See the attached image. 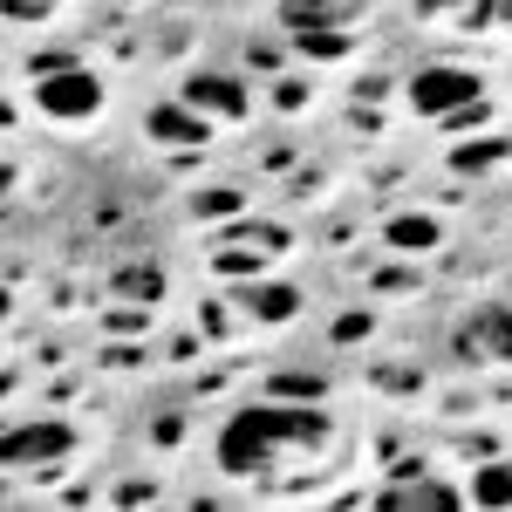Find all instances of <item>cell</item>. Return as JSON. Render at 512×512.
Here are the masks:
<instances>
[{
    "mask_svg": "<svg viewBox=\"0 0 512 512\" xmlns=\"http://www.w3.org/2000/svg\"><path fill=\"white\" fill-rule=\"evenodd\" d=\"M328 424H321V410H274V403H260V410H239L233 424L219 431V465L233 478H260L274 472L287 451H315Z\"/></svg>",
    "mask_w": 512,
    "mask_h": 512,
    "instance_id": "6da1fadb",
    "label": "cell"
},
{
    "mask_svg": "<svg viewBox=\"0 0 512 512\" xmlns=\"http://www.w3.org/2000/svg\"><path fill=\"white\" fill-rule=\"evenodd\" d=\"M478 96H485V82L458 62H424L410 76V110L417 117H465V110H478Z\"/></svg>",
    "mask_w": 512,
    "mask_h": 512,
    "instance_id": "7a4b0ae2",
    "label": "cell"
},
{
    "mask_svg": "<svg viewBox=\"0 0 512 512\" xmlns=\"http://www.w3.org/2000/svg\"><path fill=\"white\" fill-rule=\"evenodd\" d=\"M35 103H41V117H55V123H82L103 110V82L89 76V69H69V62H41Z\"/></svg>",
    "mask_w": 512,
    "mask_h": 512,
    "instance_id": "3957f363",
    "label": "cell"
},
{
    "mask_svg": "<svg viewBox=\"0 0 512 512\" xmlns=\"http://www.w3.org/2000/svg\"><path fill=\"white\" fill-rule=\"evenodd\" d=\"M69 444H76V431H69L62 417H41V424H14L7 444H0V458H7V472H28V465L69 458Z\"/></svg>",
    "mask_w": 512,
    "mask_h": 512,
    "instance_id": "277c9868",
    "label": "cell"
},
{
    "mask_svg": "<svg viewBox=\"0 0 512 512\" xmlns=\"http://www.w3.org/2000/svg\"><path fill=\"white\" fill-rule=\"evenodd\" d=\"M465 499H472V492H458V485H444V478H390V485L376 492V506H383V512H417V506L458 512Z\"/></svg>",
    "mask_w": 512,
    "mask_h": 512,
    "instance_id": "5b68a950",
    "label": "cell"
},
{
    "mask_svg": "<svg viewBox=\"0 0 512 512\" xmlns=\"http://www.w3.org/2000/svg\"><path fill=\"white\" fill-rule=\"evenodd\" d=\"M185 103H192L198 117H246V89H239L233 76H192L185 82Z\"/></svg>",
    "mask_w": 512,
    "mask_h": 512,
    "instance_id": "8992f818",
    "label": "cell"
},
{
    "mask_svg": "<svg viewBox=\"0 0 512 512\" xmlns=\"http://www.w3.org/2000/svg\"><path fill=\"white\" fill-rule=\"evenodd\" d=\"M151 137H164V144H205L212 117H198L192 103H164L158 117H151Z\"/></svg>",
    "mask_w": 512,
    "mask_h": 512,
    "instance_id": "52a82bcc",
    "label": "cell"
},
{
    "mask_svg": "<svg viewBox=\"0 0 512 512\" xmlns=\"http://www.w3.org/2000/svg\"><path fill=\"white\" fill-rule=\"evenodd\" d=\"M472 349L485 355V362H512V308H478Z\"/></svg>",
    "mask_w": 512,
    "mask_h": 512,
    "instance_id": "ba28073f",
    "label": "cell"
},
{
    "mask_svg": "<svg viewBox=\"0 0 512 512\" xmlns=\"http://www.w3.org/2000/svg\"><path fill=\"white\" fill-rule=\"evenodd\" d=\"M246 308H253L260 321H287L294 308H301V294H294V287H253V294H246Z\"/></svg>",
    "mask_w": 512,
    "mask_h": 512,
    "instance_id": "9c48e42d",
    "label": "cell"
},
{
    "mask_svg": "<svg viewBox=\"0 0 512 512\" xmlns=\"http://www.w3.org/2000/svg\"><path fill=\"white\" fill-rule=\"evenodd\" d=\"M472 499L478 506H512V465H485L472 478Z\"/></svg>",
    "mask_w": 512,
    "mask_h": 512,
    "instance_id": "30bf717a",
    "label": "cell"
},
{
    "mask_svg": "<svg viewBox=\"0 0 512 512\" xmlns=\"http://www.w3.org/2000/svg\"><path fill=\"white\" fill-rule=\"evenodd\" d=\"M390 246H403V253H424V246H437V226L431 219H390Z\"/></svg>",
    "mask_w": 512,
    "mask_h": 512,
    "instance_id": "8fae6325",
    "label": "cell"
},
{
    "mask_svg": "<svg viewBox=\"0 0 512 512\" xmlns=\"http://www.w3.org/2000/svg\"><path fill=\"white\" fill-rule=\"evenodd\" d=\"M294 48H301V55H342V48H349V35H335V28H301V35H294Z\"/></svg>",
    "mask_w": 512,
    "mask_h": 512,
    "instance_id": "7c38bea8",
    "label": "cell"
}]
</instances>
